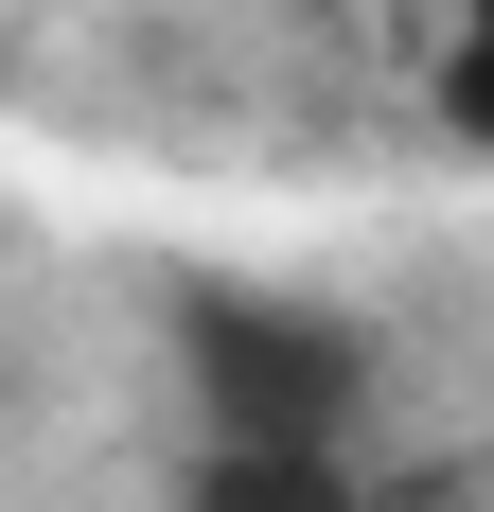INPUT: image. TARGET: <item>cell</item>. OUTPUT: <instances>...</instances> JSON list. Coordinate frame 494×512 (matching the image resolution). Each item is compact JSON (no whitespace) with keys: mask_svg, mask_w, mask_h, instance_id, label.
<instances>
[{"mask_svg":"<svg viewBox=\"0 0 494 512\" xmlns=\"http://www.w3.org/2000/svg\"><path fill=\"white\" fill-rule=\"evenodd\" d=\"M195 512H371V477H353V442H318V460H230V442H212Z\"/></svg>","mask_w":494,"mask_h":512,"instance_id":"2","label":"cell"},{"mask_svg":"<svg viewBox=\"0 0 494 512\" xmlns=\"http://www.w3.org/2000/svg\"><path fill=\"white\" fill-rule=\"evenodd\" d=\"M177 389H195V442H230V460H318L371 407V336L318 301H265V283H212V301H177Z\"/></svg>","mask_w":494,"mask_h":512,"instance_id":"1","label":"cell"},{"mask_svg":"<svg viewBox=\"0 0 494 512\" xmlns=\"http://www.w3.org/2000/svg\"><path fill=\"white\" fill-rule=\"evenodd\" d=\"M442 18H459V36H442V106L494 142V0H442Z\"/></svg>","mask_w":494,"mask_h":512,"instance_id":"3","label":"cell"}]
</instances>
